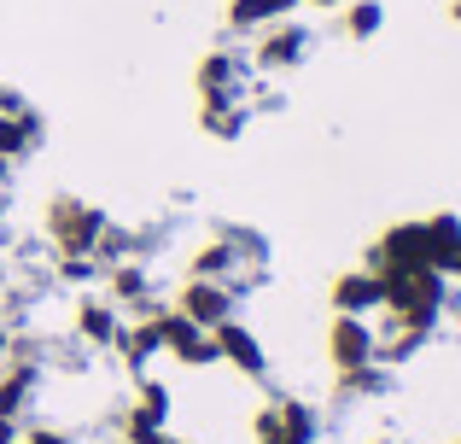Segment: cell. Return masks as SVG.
I'll list each match as a JSON object with an SVG mask.
<instances>
[{"label":"cell","mask_w":461,"mask_h":444,"mask_svg":"<svg viewBox=\"0 0 461 444\" xmlns=\"http://www.w3.org/2000/svg\"><path fill=\"white\" fill-rule=\"evenodd\" d=\"M385 386H392V380H385V363H368V368L339 375V392H345V398H380Z\"/></svg>","instance_id":"obj_23"},{"label":"cell","mask_w":461,"mask_h":444,"mask_svg":"<svg viewBox=\"0 0 461 444\" xmlns=\"http://www.w3.org/2000/svg\"><path fill=\"white\" fill-rule=\"evenodd\" d=\"M222 18H228V30H234V35H263V30L275 23L263 0H228V12H222Z\"/></svg>","instance_id":"obj_21"},{"label":"cell","mask_w":461,"mask_h":444,"mask_svg":"<svg viewBox=\"0 0 461 444\" xmlns=\"http://www.w3.org/2000/svg\"><path fill=\"white\" fill-rule=\"evenodd\" d=\"M12 112H23V94L18 88H0V117H12Z\"/></svg>","instance_id":"obj_27"},{"label":"cell","mask_w":461,"mask_h":444,"mask_svg":"<svg viewBox=\"0 0 461 444\" xmlns=\"http://www.w3.org/2000/svg\"><path fill=\"white\" fill-rule=\"evenodd\" d=\"M18 444H77V433H65V427H47V421H35V427H18Z\"/></svg>","instance_id":"obj_25"},{"label":"cell","mask_w":461,"mask_h":444,"mask_svg":"<svg viewBox=\"0 0 461 444\" xmlns=\"http://www.w3.org/2000/svg\"><path fill=\"white\" fill-rule=\"evenodd\" d=\"M158 333H164V351L176 357L181 368H211V363H216V340H211V328L187 322L181 310H158Z\"/></svg>","instance_id":"obj_5"},{"label":"cell","mask_w":461,"mask_h":444,"mask_svg":"<svg viewBox=\"0 0 461 444\" xmlns=\"http://www.w3.org/2000/svg\"><path fill=\"white\" fill-rule=\"evenodd\" d=\"M368 269H432L427 263V222H392L374 240Z\"/></svg>","instance_id":"obj_6"},{"label":"cell","mask_w":461,"mask_h":444,"mask_svg":"<svg viewBox=\"0 0 461 444\" xmlns=\"http://www.w3.org/2000/svg\"><path fill=\"white\" fill-rule=\"evenodd\" d=\"M310 53V30L304 23H269V30L258 35V53H251V65L258 70H298Z\"/></svg>","instance_id":"obj_8"},{"label":"cell","mask_w":461,"mask_h":444,"mask_svg":"<svg viewBox=\"0 0 461 444\" xmlns=\"http://www.w3.org/2000/svg\"><path fill=\"white\" fill-rule=\"evenodd\" d=\"M456 444H461V439H456Z\"/></svg>","instance_id":"obj_37"},{"label":"cell","mask_w":461,"mask_h":444,"mask_svg":"<svg viewBox=\"0 0 461 444\" xmlns=\"http://www.w3.org/2000/svg\"><path fill=\"white\" fill-rule=\"evenodd\" d=\"M0 199H6V187H0Z\"/></svg>","instance_id":"obj_36"},{"label":"cell","mask_w":461,"mask_h":444,"mask_svg":"<svg viewBox=\"0 0 461 444\" xmlns=\"http://www.w3.org/2000/svg\"><path fill=\"white\" fill-rule=\"evenodd\" d=\"M385 286V316L397 322V328H415L432 340V328H438L444 304H450V275L438 269H374Z\"/></svg>","instance_id":"obj_1"},{"label":"cell","mask_w":461,"mask_h":444,"mask_svg":"<svg viewBox=\"0 0 461 444\" xmlns=\"http://www.w3.org/2000/svg\"><path fill=\"white\" fill-rule=\"evenodd\" d=\"M164 444H187V439H164Z\"/></svg>","instance_id":"obj_35"},{"label":"cell","mask_w":461,"mask_h":444,"mask_svg":"<svg viewBox=\"0 0 461 444\" xmlns=\"http://www.w3.org/2000/svg\"><path fill=\"white\" fill-rule=\"evenodd\" d=\"M211 340H216V363H228L234 375H246V380H263V375H269V345H263L246 322L228 316L222 328H211Z\"/></svg>","instance_id":"obj_4"},{"label":"cell","mask_w":461,"mask_h":444,"mask_svg":"<svg viewBox=\"0 0 461 444\" xmlns=\"http://www.w3.org/2000/svg\"><path fill=\"white\" fill-rule=\"evenodd\" d=\"M35 386H41V368L30 357H6L0 363V421H23L35 403Z\"/></svg>","instance_id":"obj_10"},{"label":"cell","mask_w":461,"mask_h":444,"mask_svg":"<svg viewBox=\"0 0 461 444\" xmlns=\"http://www.w3.org/2000/svg\"><path fill=\"white\" fill-rule=\"evenodd\" d=\"M380 23H385V6H380V0H350V6H345V35H350V41L380 35Z\"/></svg>","instance_id":"obj_22"},{"label":"cell","mask_w":461,"mask_h":444,"mask_svg":"<svg viewBox=\"0 0 461 444\" xmlns=\"http://www.w3.org/2000/svg\"><path fill=\"white\" fill-rule=\"evenodd\" d=\"M117 357H123L129 368H147L158 351H164V333H158V310H147V316H135V322H123L117 328V345H112Z\"/></svg>","instance_id":"obj_13"},{"label":"cell","mask_w":461,"mask_h":444,"mask_svg":"<svg viewBox=\"0 0 461 444\" xmlns=\"http://www.w3.org/2000/svg\"><path fill=\"white\" fill-rule=\"evenodd\" d=\"M105 298H112L117 310H140V316H147V310H158L152 304V275L140 269L135 258H123V263H105Z\"/></svg>","instance_id":"obj_12"},{"label":"cell","mask_w":461,"mask_h":444,"mask_svg":"<svg viewBox=\"0 0 461 444\" xmlns=\"http://www.w3.org/2000/svg\"><path fill=\"white\" fill-rule=\"evenodd\" d=\"M129 410L140 415V421H152V427H169V415H176V392L164 386V380H140L135 386V403H129Z\"/></svg>","instance_id":"obj_20"},{"label":"cell","mask_w":461,"mask_h":444,"mask_svg":"<svg viewBox=\"0 0 461 444\" xmlns=\"http://www.w3.org/2000/svg\"><path fill=\"white\" fill-rule=\"evenodd\" d=\"M0 444H18V421H0Z\"/></svg>","instance_id":"obj_30"},{"label":"cell","mask_w":461,"mask_h":444,"mask_svg":"<svg viewBox=\"0 0 461 444\" xmlns=\"http://www.w3.org/2000/svg\"><path fill=\"white\" fill-rule=\"evenodd\" d=\"M327 363H333L339 375L380 363V333L368 328V316H333L327 322Z\"/></svg>","instance_id":"obj_3"},{"label":"cell","mask_w":461,"mask_h":444,"mask_svg":"<svg viewBox=\"0 0 461 444\" xmlns=\"http://www.w3.org/2000/svg\"><path fill=\"white\" fill-rule=\"evenodd\" d=\"M100 258H59V281H94Z\"/></svg>","instance_id":"obj_26"},{"label":"cell","mask_w":461,"mask_h":444,"mask_svg":"<svg viewBox=\"0 0 461 444\" xmlns=\"http://www.w3.org/2000/svg\"><path fill=\"white\" fill-rule=\"evenodd\" d=\"M450 275H456V281H461V251H456V269H450Z\"/></svg>","instance_id":"obj_34"},{"label":"cell","mask_w":461,"mask_h":444,"mask_svg":"<svg viewBox=\"0 0 461 444\" xmlns=\"http://www.w3.org/2000/svg\"><path fill=\"white\" fill-rule=\"evenodd\" d=\"M199 129L211 140H240V129H246V105H240V100H204L199 105Z\"/></svg>","instance_id":"obj_19"},{"label":"cell","mask_w":461,"mask_h":444,"mask_svg":"<svg viewBox=\"0 0 461 444\" xmlns=\"http://www.w3.org/2000/svg\"><path fill=\"white\" fill-rule=\"evenodd\" d=\"M327 298H333V316H374V310L385 304V286H380L374 269H345L327 286Z\"/></svg>","instance_id":"obj_9"},{"label":"cell","mask_w":461,"mask_h":444,"mask_svg":"<svg viewBox=\"0 0 461 444\" xmlns=\"http://www.w3.org/2000/svg\"><path fill=\"white\" fill-rule=\"evenodd\" d=\"M117 328H123V316H117L112 298H82L77 304V340L82 345H117Z\"/></svg>","instance_id":"obj_15"},{"label":"cell","mask_w":461,"mask_h":444,"mask_svg":"<svg viewBox=\"0 0 461 444\" xmlns=\"http://www.w3.org/2000/svg\"><path fill=\"white\" fill-rule=\"evenodd\" d=\"M6 176H12V164H6V159H0V187H6Z\"/></svg>","instance_id":"obj_32"},{"label":"cell","mask_w":461,"mask_h":444,"mask_svg":"<svg viewBox=\"0 0 461 444\" xmlns=\"http://www.w3.org/2000/svg\"><path fill=\"white\" fill-rule=\"evenodd\" d=\"M450 18H456V23H461V0H450Z\"/></svg>","instance_id":"obj_33"},{"label":"cell","mask_w":461,"mask_h":444,"mask_svg":"<svg viewBox=\"0 0 461 444\" xmlns=\"http://www.w3.org/2000/svg\"><path fill=\"white\" fill-rule=\"evenodd\" d=\"M41 228H47L59 258H94V246H100V234L112 228V217H105L100 205H88V199H77V194H53Z\"/></svg>","instance_id":"obj_2"},{"label":"cell","mask_w":461,"mask_h":444,"mask_svg":"<svg viewBox=\"0 0 461 444\" xmlns=\"http://www.w3.org/2000/svg\"><path fill=\"white\" fill-rule=\"evenodd\" d=\"M41 135H47V123H41V112H12V117H0V159L6 164H18V159H30L35 147H41Z\"/></svg>","instance_id":"obj_14"},{"label":"cell","mask_w":461,"mask_h":444,"mask_svg":"<svg viewBox=\"0 0 461 444\" xmlns=\"http://www.w3.org/2000/svg\"><path fill=\"white\" fill-rule=\"evenodd\" d=\"M176 310L187 322H199V328H222L228 316H234V286L228 281H199V275H187V281L176 286Z\"/></svg>","instance_id":"obj_7"},{"label":"cell","mask_w":461,"mask_h":444,"mask_svg":"<svg viewBox=\"0 0 461 444\" xmlns=\"http://www.w3.org/2000/svg\"><path fill=\"white\" fill-rule=\"evenodd\" d=\"M6 357H12V328L0 322V363H6Z\"/></svg>","instance_id":"obj_29"},{"label":"cell","mask_w":461,"mask_h":444,"mask_svg":"<svg viewBox=\"0 0 461 444\" xmlns=\"http://www.w3.org/2000/svg\"><path fill=\"white\" fill-rule=\"evenodd\" d=\"M275 410H281V439H275V444H315V433H321V415H315L304 398H281Z\"/></svg>","instance_id":"obj_18"},{"label":"cell","mask_w":461,"mask_h":444,"mask_svg":"<svg viewBox=\"0 0 461 444\" xmlns=\"http://www.w3.org/2000/svg\"><path fill=\"white\" fill-rule=\"evenodd\" d=\"M193 82H199V100H240V88H246V65H240L228 47H216V53L199 59Z\"/></svg>","instance_id":"obj_11"},{"label":"cell","mask_w":461,"mask_h":444,"mask_svg":"<svg viewBox=\"0 0 461 444\" xmlns=\"http://www.w3.org/2000/svg\"><path fill=\"white\" fill-rule=\"evenodd\" d=\"M169 433L164 427H152V421H140L135 410H123V444H164Z\"/></svg>","instance_id":"obj_24"},{"label":"cell","mask_w":461,"mask_h":444,"mask_svg":"<svg viewBox=\"0 0 461 444\" xmlns=\"http://www.w3.org/2000/svg\"><path fill=\"white\" fill-rule=\"evenodd\" d=\"M456 251H461V217H427V263L438 275H450L456 269Z\"/></svg>","instance_id":"obj_17"},{"label":"cell","mask_w":461,"mask_h":444,"mask_svg":"<svg viewBox=\"0 0 461 444\" xmlns=\"http://www.w3.org/2000/svg\"><path fill=\"white\" fill-rule=\"evenodd\" d=\"M263 6H269V18L281 23V18H293V12H298V0H263Z\"/></svg>","instance_id":"obj_28"},{"label":"cell","mask_w":461,"mask_h":444,"mask_svg":"<svg viewBox=\"0 0 461 444\" xmlns=\"http://www.w3.org/2000/svg\"><path fill=\"white\" fill-rule=\"evenodd\" d=\"M298 6H315V12H333L339 0H298Z\"/></svg>","instance_id":"obj_31"},{"label":"cell","mask_w":461,"mask_h":444,"mask_svg":"<svg viewBox=\"0 0 461 444\" xmlns=\"http://www.w3.org/2000/svg\"><path fill=\"white\" fill-rule=\"evenodd\" d=\"M234 269H240V246L228 234L204 240V246L193 251V263H187V275H199V281H228Z\"/></svg>","instance_id":"obj_16"}]
</instances>
